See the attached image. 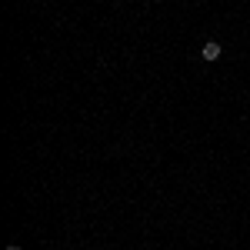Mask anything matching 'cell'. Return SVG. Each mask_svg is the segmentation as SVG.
<instances>
[{
	"mask_svg": "<svg viewBox=\"0 0 250 250\" xmlns=\"http://www.w3.org/2000/svg\"><path fill=\"white\" fill-rule=\"evenodd\" d=\"M220 50H224V47H220L217 40H207V43L200 47V57H204V60H217V57H220Z\"/></svg>",
	"mask_w": 250,
	"mask_h": 250,
	"instance_id": "cell-1",
	"label": "cell"
},
{
	"mask_svg": "<svg viewBox=\"0 0 250 250\" xmlns=\"http://www.w3.org/2000/svg\"><path fill=\"white\" fill-rule=\"evenodd\" d=\"M7 250H20V247H17V244H10V247H7Z\"/></svg>",
	"mask_w": 250,
	"mask_h": 250,
	"instance_id": "cell-2",
	"label": "cell"
}]
</instances>
